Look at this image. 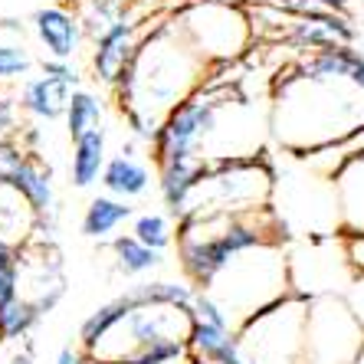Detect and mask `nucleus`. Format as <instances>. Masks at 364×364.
I'll return each mask as SVG.
<instances>
[{
	"label": "nucleus",
	"mask_w": 364,
	"mask_h": 364,
	"mask_svg": "<svg viewBox=\"0 0 364 364\" xmlns=\"http://www.w3.org/2000/svg\"><path fill=\"white\" fill-rule=\"evenodd\" d=\"M33 60L26 53L23 43H10V40H0V82H10V79H20L30 73Z\"/></svg>",
	"instance_id": "obj_29"
},
{
	"label": "nucleus",
	"mask_w": 364,
	"mask_h": 364,
	"mask_svg": "<svg viewBox=\"0 0 364 364\" xmlns=\"http://www.w3.org/2000/svg\"><path fill=\"white\" fill-rule=\"evenodd\" d=\"M56 364H89V355H85L82 345H63L60 355H56Z\"/></svg>",
	"instance_id": "obj_33"
},
{
	"label": "nucleus",
	"mask_w": 364,
	"mask_h": 364,
	"mask_svg": "<svg viewBox=\"0 0 364 364\" xmlns=\"http://www.w3.org/2000/svg\"><path fill=\"white\" fill-rule=\"evenodd\" d=\"M309 305L312 299L292 292L272 309L237 331V355L243 364H305L309 335Z\"/></svg>",
	"instance_id": "obj_8"
},
{
	"label": "nucleus",
	"mask_w": 364,
	"mask_h": 364,
	"mask_svg": "<svg viewBox=\"0 0 364 364\" xmlns=\"http://www.w3.org/2000/svg\"><path fill=\"white\" fill-rule=\"evenodd\" d=\"M194 309L178 302L148 299L141 286L125 292V309L99 338L85 345L95 364H154L181 355L194 338Z\"/></svg>",
	"instance_id": "obj_3"
},
{
	"label": "nucleus",
	"mask_w": 364,
	"mask_h": 364,
	"mask_svg": "<svg viewBox=\"0 0 364 364\" xmlns=\"http://www.w3.org/2000/svg\"><path fill=\"white\" fill-rule=\"evenodd\" d=\"M279 33L289 43H296V46L312 53L355 43V26L348 23L345 14H331V10H315V14H299V17L286 14Z\"/></svg>",
	"instance_id": "obj_12"
},
{
	"label": "nucleus",
	"mask_w": 364,
	"mask_h": 364,
	"mask_svg": "<svg viewBox=\"0 0 364 364\" xmlns=\"http://www.w3.org/2000/svg\"><path fill=\"white\" fill-rule=\"evenodd\" d=\"M233 4H250V0H233Z\"/></svg>",
	"instance_id": "obj_38"
},
{
	"label": "nucleus",
	"mask_w": 364,
	"mask_h": 364,
	"mask_svg": "<svg viewBox=\"0 0 364 364\" xmlns=\"http://www.w3.org/2000/svg\"><path fill=\"white\" fill-rule=\"evenodd\" d=\"M109 158H105V128H92L82 138L73 141V161H69V178L76 187H92L102 181Z\"/></svg>",
	"instance_id": "obj_20"
},
{
	"label": "nucleus",
	"mask_w": 364,
	"mask_h": 364,
	"mask_svg": "<svg viewBox=\"0 0 364 364\" xmlns=\"http://www.w3.org/2000/svg\"><path fill=\"white\" fill-rule=\"evenodd\" d=\"M14 128H17V112H14V102L0 99V144L14 141Z\"/></svg>",
	"instance_id": "obj_31"
},
{
	"label": "nucleus",
	"mask_w": 364,
	"mask_h": 364,
	"mask_svg": "<svg viewBox=\"0 0 364 364\" xmlns=\"http://www.w3.org/2000/svg\"><path fill=\"white\" fill-rule=\"evenodd\" d=\"M361 348L364 328L351 312L348 299L312 296L309 335H305V364H351Z\"/></svg>",
	"instance_id": "obj_10"
},
{
	"label": "nucleus",
	"mask_w": 364,
	"mask_h": 364,
	"mask_svg": "<svg viewBox=\"0 0 364 364\" xmlns=\"http://www.w3.org/2000/svg\"><path fill=\"white\" fill-rule=\"evenodd\" d=\"M89 364H95V361H89Z\"/></svg>",
	"instance_id": "obj_42"
},
{
	"label": "nucleus",
	"mask_w": 364,
	"mask_h": 364,
	"mask_svg": "<svg viewBox=\"0 0 364 364\" xmlns=\"http://www.w3.org/2000/svg\"><path fill=\"white\" fill-rule=\"evenodd\" d=\"M302 73H312V76H341L348 82H355L364 92V53L358 50L355 43H345V46H328V50H315L312 56H305L299 63Z\"/></svg>",
	"instance_id": "obj_17"
},
{
	"label": "nucleus",
	"mask_w": 364,
	"mask_h": 364,
	"mask_svg": "<svg viewBox=\"0 0 364 364\" xmlns=\"http://www.w3.org/2000/svg\"><path fill=\"white\" fill-rule=\"evenodd\" d=\"M112 253H115V266H119V272H125V276H144V272L158 269V266L164 263L161 250L144 246L141 240H135L132 233L112 240Z\"/></svg>",
	"instance_id": "obj_24"
},
{
	"label": "nucleus",
	"mask_w": 364,
	"mask_h": 364,
	"mask_svg": "<svg viewBox=\"0 0 364 364\" xmlns=\"http://www.w3.org/2000/svg\"><path fill=\"white\" fill-rule=\"evenodd\" d=\"M200 364H220V361H200Z\"/></svg>",
	"instance_id": "obj_39"
},
{
	"label": "nucleus",
	"mask_w": 364,
	"mask_h": 364,
	"mask_svg": "<svg viewBox=\"0 0 364 364\" xmlns=\"http://www.w3.org/2000/svg\"><path fill=\"white\" fill-rule=\"evenodd\" d=\"M132 237L141 240L144 246L164 253L178 233H174V223H171L164 213H141V217H135V223H132Z\"/></svg>",
	"instance_id": "obj_27"
},
{
	"label": "nucleus",
	"mask_w": 364,
	"mask_h": 364,
	"mask_svg": "<svg viewBox=\"0 0 364 364\" xmlns=\"http://www.w3.org/2000/svg\"><path fill=\"white\" fill-rule=\"evenodd\" d=\"M128 4H135V0H128Z\"/></svg>",
	"instance_id": "obj_40"
},
{
	"label": "nucleus",
	"mask_w": 364,
	"mask_h": 364,
	"mask_svg": "<svg viewBox=\"0 0 364 364\" xmlns=\"http://www.w3.org/2000/svg\"><path fill=\"white\" fill-rule=\"evenodd\" d=\"M171 23L210 69L237 63L253 43V17L233 0H184L171 10Z\"/></svg>",
	"instance_id": "obj_6"
},
{
	"label": "nucleus",
	"mask_w": 364,
	"mask_h": 364,
	"mask_svg": "<svg viewBox=\"0 0 364 364\" xmlns=\"http://www.w3.org/2000/svg\"><path fill=\"white\" fill-rule=\"evenodd\" d=\"M102 187H105V194L119 197V200L144 197L151 187V168L135 154L119 151L115 158H109L105 171H102Z\"/></svg>",
	"instance_id": "obj_16"
},
{
	"label": "nucleus",
	"mask_w": 364,
	"mask_h": 364,
	"mask_svg": "<svg viewBox=\"0 0 364 364\" xmlns=\"http://www.w3.org/2000/svg\"><path fill=\"white\" fill-rule=\"evenodd\" d=\"M33 30L40 46L46 50V60H76L79 46L85 40V30L79 23V14L69 7H43L33 14Z\"/></svg>",
	"instance_id": "obj_13"
},
{
	"label": "nucleus",
	"mask_w": 364,
	"mask_h": 364,
	"mask_svg": "<svg viewBox=\"0 0 364 364\" xmlns=\"http://www.w3.org/2000/svg\"><path fill=\"white\" fill-rule=\"evenodd\" d=\"M0 345H4V338H0Z\"/></svg>",
	"instance_id": "obj_41"
},
{
	"label": "nucleus",
	"mask_w": 364,
	"mask_h": 364,
	"mask_svg": "<svg viewBox=\"0 0 364 364\" xmlns=\"http://www.w3.org/2000/svg\"><path fill=\"white\" fill-rule=\"evenodd\" d=\"M132 217H135V210L128 207V200H119V197H112V194L92 197L82 213V233L89 240H109Z\"/></svg>",
	"instance_id": "obj_21"
},
{
	"label": "nucleus",
	"mask_w": 364,
	"mask_h": 364,
	"mask_svg": "<svg viewBox=\"0 0 364 364\" xmlns=\"http://www.w3.org/2000/svg\"><path fill=\"white\" fill-rule=\"evenodd\" d=\"M14 191H17L20 197H23L30 207H33V213L43 220H50L53 213H56V197H53V174L50 168L36 158L33 151H26V158L14 168V174H10L7 181Z\"/></svg>",
	"instance_id": "obj_14"
},
{
	"label": "nucleus",
	"mask_w": 364,
	"mask_h": 364,
	"mask_svg": "<svg viewBox=\"0 0 364 364\" xmlns=\"http://www.w3.org/2000/svg\"><path fill=\"white\" fill-rule=\"evenodd\" d=\"M20 250L0 240V305L20 296Z\"/></svg>",
	"instance_id": "obj_28"
},
{
	"label": "nucleus",
	"mask_w": 364,
	"mask_h": 364,
	"mask_svg": "<svg viewBox=\"0 0 364 364\" xmlns=\"http://www.w3.org/2000/svg\"><path fill=\"white\" fill-rule=\"evenodd\" d=\"M351 364H364V348H361V351H358V358H355V361H351Z\"/></svg>",
	"instance_id": "obj_36"
},
{
	"label": "nucleus",
	"mask_w": 364,
	"mask_h": 364,
	"mask_svg": "<svg viewBox=\"0 0 364 364\" xmlns=\"http://www.w3.org/2000/svg\"><path fill=\"white\" fill-rule=\"evenodd\" d=\"M312 4L322 10H331V14H348V7H351L355 0H312Z\"/></svg>",
	"instance_id": "obj_34"
},
{
	"label": "nucleus",
	"mask_w": 364,
	"mask_h": 364,
	"mask_svg": "<svg viewBox=\"0 0 364 364\" xmlns=\"http://www.w3.org/2000/svg\"><path fill=\"white\" fill-rule=\"evenodd\" d=\"M364 128V92L341 76L296 69L279 82L272 132L296 154H315Z\"/></svg>",
	"instance_id": "obj_2"
},
{
	"label": "nucleus",
	"mask_w": 364,
	"mask_h": 364,
	"mask_svg": "<svg viewBox=\"0 0 364 364\" xmlns=\"http://www.w3.org/2000/svg\"><path fill=\"white\" fill-rule=\"evenodd\" d=\"M73 10L79 14V23H82L85 36L92 43L99 40L109 26L132 17V4H128V0H79Z\"/></svg>",
	"instance_id": "obj_23"
},
{
	"label": "nucleus",
	"mask_w": 364,
	"mask_h": 364,
	"mask_svg": "<svg viewBox=\"0 0 364 364\" xmlns=\"http://www.w3.org/2000/svg\"><path fill=\"white\" fill-rule=\"evenodd\" d=\"M237 99V89L227 82H207L187 102H181L161 122L151 141L154 164L181 161V158H203V148L210 141L213 128L220 122V112Z\"/></svg>",
	"instance_id": "obj_9"
},
{
	"label": "nucleus",
	"mask_w": 364,
	"mask_h": 364,
	"mask_svg": "<svg viewBox=\"0 0 364 364\" xmlns=\"http://www.w3.org/2000/svg\"><path fill=\"white\" fill-rule=\"evenodd\" d=\"M272 191H276V174L266 158L217 161L197 181L184 217H220V213L233 217V213L272 210Z\"/></svg>",
	"instance_id": "obj_7"
},
{
	"label": "nucleus",
	"mask_w": 364,
	"mask_h": 364,
	"mask_svg": "<svg viewBox=\"0 0 364 364\" xmlns=\"http://www.w3.org/2000/svg\"><path fill=\"white\" fill-rule=\"evenodd\" d=\"M76 89L56 82L50 76H36V79H26L23 82V92H20V109L26 115H33L40 122H53V119H66V109H69V95Z\"/></svg>",
	"instance_id": "obj_18"
},
{
	"label": "nucleus",
	"mask_w": 364,
	"mask_h": 364,
	"mask_svg": "<svg viewBox=\"0 0 364 364\" xmlns=\"http://www.w3.org/2000/svg\"><path fill=\"white\" fill-rule=\"evenodd\" d=\"M43 76L56 79L69 89H79V69L73 60H43Z\"/></svg>",
	"instance_id": "obj_30"
},
{
	"label": "nucleus",
	"mask_w": 364,
	"mask_h": 364,
	"mask_svg": "<svg viewBox=\"0 0 364 364\" xmlns=\"http://www.w3.org/2000/svg\"><path fill=\"white\" fill-rule=\"evenodd\" d=\"M210 164L203 158H181V161H168V164H158V187H161V200L174 220H181L187 210V200L194 194L197 181L203 178V171Z\"/></svg>",
	"instance_id": "obj_15"
},
{
	"label": "nucleus",
	"mask_w": 364,
	"mask_h": 364,
	"mask_svg": "<svg viewBox=\"0 0 364 364\" xmlns=\"http://www.w3.org/2000/svg\"><path fill=\"white\" fill-rule=\"evenodd\" d=\"M197 318V315H194ZM191 355L200 361H230V358L237 355V335L223 325H213V322H203L197 318L194 325V338H191Z\"/></svg>",
	"instance_id": "obj_22"
},
{
	"label": "nucleus",
	"mask_w": 364,
	"mask_h": 364,
	"mask_svg": "<svg viewBox=\"0 0 364 364\" xmlns=\"http://www.w3.org/2000/svg\"><path fill=\"white\" fill-rule=\"evenodd\" d=\"M200 292L213 299L230 328L240 331L250 318L292 296V269H289L282 240L233 256L217 276L203 282Z\"/></svg>",
	"instance_id": "obj_4"
},
{
	"label": "nucleus",
	"mask_w": 364,
	"mask_h": 364,
	"mask_svg": "<svg viewBox=\"0 0 364 364\" xmlns=\"http://www.w3.org/2000/svg\"><path fill=\"white\" fill-rule=\"evenodd\" d=\"M66 128H69V138L76 141L82 138L85 132L92 128H102V99L89 89H76L69 95V109H66Z\"/></svg>",
	"instance_id": "obj_25"
},
{
	"label": "nucleus",
	"mask_w": 364,
	"mask_h": 364,
	"mask_svg": "<svg viewBox=\"0 0 364 364\" xmlns=\"http://www.w3.org/2000/svg\"><path fill=\"white\" fill-rule=\"evenodd\" d=\"M40 315H43L40 309H36L33 302H26L23 296L4 302L0 305V338L4 341H20L26 331L36 325Z\"/></svg>",
	"instance_id": "obj_26"
},
{
	"label": "nucleus",
	"mask_w": 364,
	"mask_h": 364,
	"mask_svg": "<svg viewBox=\"0 0 364 364\" xmlns=\"http://www.w3.org/2000/svg\"><path fill=\"white\" fill-rule=\"evenodd\" d=\"M282 223L272 210L259 213H220V217H184L178 223V253L187 279L197 289L217 276L243 250L279 243Z\"/></svg>",
	"instance_id": "obj_5"
},
{
	"label": "nucleus",
	"mask_w": 364,
	"mask_h": 364,
	"mask_svg": "<svg viewBox=\"0 0 364 364\" xmlns=\"http://www.w3.org/2000/svg\"><path fill=\"white\" fill-rule=\"evenodd\" d=\"M207 73L210 66L178 33V26L171 23V14H164L148 30L132 66L115 85V99L132 132L151 148L161 122L181 102H187L197 89L207 85Z\"/></svg>",
	"instance_id": "obj_1"
},
{
	"label": "nucleus",
	"mask_w": 364,
	"mask_h": 364,
	"mask_svg": "<svg viewBox=\"0 0 364 364\" xmlns=\"http://www.w3.org/2000/svg\"><path fill=\"white\" fill-rule=\"evenodd\" d=\"M161 17H164V14L148 17V20H138L135 10H132V17H125V20H119L115 26H109V30L95 40L92 76L99 79L102 85L115 89V85H119V79L125 76V69L132 66V60H135V53H138V46H141V40L148 36V30H151V26L158 23Z\"/></svg>",
	"instance_id": "obj_11"
},
{
	"label": "nucleus",
	"mask_w": 364,
	"mask_h": 364,
	"mask_svg": "<svg viewBox=\"0 0 364 364\" xmlns=\"http://www.w3.org/2000/svg\"><path fill=\"white\" fill-rule=\"evenodd\" d=\"M66 4H73V7H76V4H79V0H66Z\"/></svg>",
	"instance_id": "obj_37"
},
{
	"label": "nucleus",
	"mask_w": 364,
	"mask_h": 364,
	"mask_svg": "<svg viewBox=\"0 0 364 364\" xmlns=\"http://www.w3.org/2000/svg\"><path fill=\"white\" fill-rule=\"evenodd\" d=\"M348 305H351V312H355V318L361 322V328H364V276L351 286V292H348Z\"/></svg>",
	"instance_id": "obj_32"
},
{
	"label": "nucleus",
	"mask_w": 364,
	"mask_h": 364,
	"mask_svg": "<svg viewBox=\"0 0 364 364\" xmlns=\"http://www.w3.org/2000/svg\"><path fill=\"white\" fill-rule=\"evenodd\" d=\"M154 364H197V358L191 355V348L187 351H181V355H171V358H161V361H154Z\"/></svg>",
	"instance_id": "obj_35"
},
{
	"label": "nucleus",
	"mask_w": 364,
	"mask_h": 364,
	"mask_svg": "<svg viewBox=\"0 0 364 364\" xmlns=\"http://www.w3.org/2000/svg\"><path fill=\"white\" fill-rule=\"evenodd\" d=\"M331 178L338 181L341 223L345 233H364V154L348 158Z\"/></svg>",
	"instance_id": "obj_19"
}]
</instances>
